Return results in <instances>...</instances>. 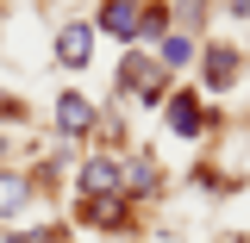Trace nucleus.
<instances>
[{
    "label": "nucleus",
    "mask_w": 250,
    "mask_h": 243,
    "mask_svg": "<svg viewBox=\"0 0 250 243\" xmlns=\"http://www.w3.org/2000/svg\"><path fill=\"white\" fill-rule=\"evenodd\" d=\"M75 193H82V200H119L125 193V162L119 156H82V162H75Z\"/></svg>",
    "instance_id": "f03ea898"
},
{
    "label": "nucleus",
    "mask_w": 250,
    "mask_h": 243,
    "mask_svg": "<svg viewBox=\"0 0 250 243\" xmlns=\"http://www.w3.org/2000/svg\"><path fill=\"white\" fill-rule=\"evenodd\" d=\"M169 0H144V13H138V44H163L169 37Z\"/></svg>",
    "instance_id": "ddd939ff"
},
{
    "label": "nucleus",
    "mask_w": 250,
    "mask_h": 243,
    "mask_svg": "<svg viewBox=\"0 0 250 243\" xmlns=\"http://www.w3.org/2000/svg\"><path fill=\"white\" fill-rule=\"evenodd\" d=\"M150 56L163 62V69H169V75H182V69H194V56H200V44H194V37H182V31H169V37H163V44H156Z\"/></svg>",
    "instance_id": "f8f14e48"
},
{
    "label": "nucleus",
    "mask_w": 250,
    "mask_h": 243,
    "mask_svg": "<svg viewBox=\"0 0 250 243\" xmlns=\"http://www.w3.org/2000/svg\"><path fill=\"white\" fill-rule=\"evenodd\" d=\"M119 162H125V200H131V206L163 193V168H156L150 150H131V156H119Z\"/></svg>",
    "instance_id": "6e6552de"
},
{
    "label": "nucleus",
    "mask_w": 250,
    "mask_h": 243,
    "mask_svg": "<svg viewBox=\"0 0 250 243\" xmlns=\"http://www.w3.org/2000/svg\"><path fill=\"white\" fill-rule=\"evenodd\" d=\"M225 13H231V19H244V25H250V0H225Z\"/></svg>",
    "instance_id": "2eb2a0df"
},
{
    "label": "nucleus",
    "mask_w": 250,
    "mask_h": 243,
    "mask_svg": "<svg viewBox=\"0 0 250 243\" xmlns=\"http://www.w3.org/2000/svg\"><path fill=\"white\" fill-rule=\"evenodd\" d=\"M75 218H82V224H94V231H125V224H131V200H82V206H75Z\"/></svg>",
    "instance_id": "9d476101"
},
{
    "label": "nucleus",
    "mask_w": 250,
    "mask_h": 243,
    "mask_svg": "<svg viewBox=\"0 0 250 243\" xmlns=\"http://www.w3.org/2000/svg\"><path fill=\"white\" fill-rule=\"evenodd\" d=\"M25 119V100L19 93H0V125H19Z\"/></svg>",
    "instance_id": "4468645a"
},
{
    "label": "nucleus",
    "mask_w": 250,
    "mask_h": 243,
    "mask_svg": "<svg viewBox=\"0 0 250 243\" xmlns=\"http://www.w3.org/2000/svg\"><path fill=\"white\" fill-rule=\"evenodd\" d=\"M50 62H57V69H69V75H82V69L94 62V19H69V25H57Z\"/></svg>",
    "instance_id": "20e7f679"
},
{
    "label": "nucleus",
    "mask_w": 250,
    "mask_h": 243,
    "mask_svg": "<svg viewBox=\"0 0 250 243\" xmlns=\"http://www.w3.org/2000/svg\"><path fill=\"white\" fill-rule=\"evenodd\" d=\"M50 106H57L50 119H57V131H62V137H88L94 125H100V106H94V100H88L82 88H62L57 100H50Z\"/></svg>",
    "instance_id": "0eeeda50"
},
{
    "label": "nucleus",
    "mask_w": 250,
    "mask_h": 243,
    "mask_svg": "<svg viewBox=\"0 0 250 243\" xmlns=\"http://www.w3.org/2000/svg\"><path fill=\"white\" fill-rule=\"evenodd\" d=\"M0 231H6V224H0Z\"/></svg>",
    "instance_id": "f3484780"
},
{
    "label": "nucleus",
    "mask_w": 250,
    "mask_h": 243,
    "mask_svg": "<svg viewBox=\"0 0 250 243\" xmlns=\"http://www.w3.org/2000/svg\"><path fill=\"white\" fill-rule=\"evenodd\" d=\"M0 156H6V137H0ZM0 168H6V162H0Z\"/></svg>",
    "instance_id": "dca6fc26"
},
{
    "label": "nucleus",
    "mask_w": 250,
    "mask_h": 243,
    "mask_svg": "<svg viewBox=\"0 0 250 243\" xmlns=\"http://www.w3.org/2000/svg\"><path fill=\"white\" fill-rule=\"evenodd\" d=\"M113 88L138 106H163L169 100V69L150 56V50H125V62L113 69Z\"/></svg>",
    "instance_id": "f257e3e1"
},
{
    "label": "nucleus",
    "mask_w": 250,
    "mask_h": 243,
    "mask_svg": "<svg viewBox=\"0 0 250 243\" xmlns=\"http://www.w3.org/2000/svg\"><path fill=\"white\" fill-rule=\"evenodd\" d=\"M200 81H207V93H225L238 88V75H244V50L238 44H200Z\"/></svg>",
    "instance_id": "39448f33"
},
{
    "label": "nucleus",
    "mask_w": 250,
    "mask_h": 243,
    "mask_svg": "<svg viewBox=\"0 0 250 243\" xmlns=\"http://www.w3.org/2000/svg\"><path fill=\"white\" fill-rule=\"evenodd\" d=\"M163 125H169L175 137H188V144H194V137H207V131L219 125V112H207V106H200V93L175 88L169 100H163Z\"/></svg>",
    "instance_id": "7ed1b4c3"
},
{
    "label": "nucleus",
    "mask_w": 250,
    "mask_h": 243,
    "mask_svg": "<svg viewBox=\"0 0 250 243\" xmlns=\"http://www.w3.org/2000/svg\"><path fill=\"white\" fill-rule=\"evenodd\" d=\"M207 19H213V0H169V25L182 31V37H194V44H200Z\"/></svg>",
    "instance_id": "9b49d317"
},
{
    "label": "nucleus",
    "mask_w": 250,
    "mask_h": 243,
    "mask_svg": "<svg viewBox=\"0 0 250 243\" xmlns=\"http://www.w3.org/2000/svg\"><path fill=\"white\" fill-rule=\"evenodd\" d=\"M138 13H144V0H100V13H94V37H113V44H138Z\"/></svg>",
    "instance_id": "423d86ee"
},
{
    "label": "nucleus",
    "mask_w": 250,
    "mask_h": 243,
    "mask_svg": "<svg viewBox=\"0 0 250 243\" xmlns=\"http://www.w3.org/2000/svg\"><path fill=\"white\" fill-rule=\"evenodd\" d=\"M31 200H38V181H31L25 168H0V224L25 218V212H31Z\"/></svg>",
    "instance_id": "1a4fd4ad"
}]
</instances>
